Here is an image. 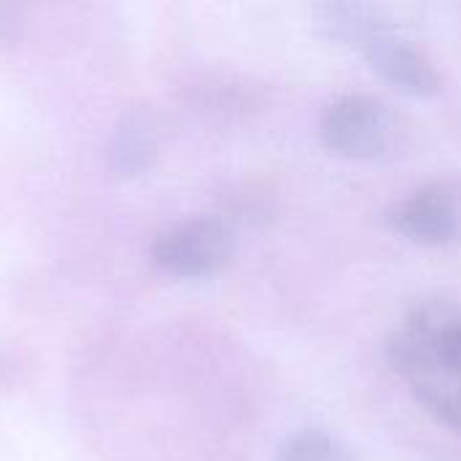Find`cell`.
I'll return each instance as SVG.
<instances>
[{
	"instance_id": "obj_1",
	"label": "cell",
	"mask_w": 461,
	"mask_h": 461,
	"mask_svg": "<svg viewBox=\"0 0 461 461\" xmlns=\"http://www.w3.org/2000/svg\"><path fill=\"white\" fill-rule=\"evenodd\" d=\"M386 362L438 424L461 435V292L408 308L386 338Z\"/></svg>"
},
{
	"instance_id": "obj_2",
	"label": "cell",
	"mask_w": 461,
	"mask_h": 461,
	"mask_svg": "<svg viewBox=\"0 0 461 461\" xmlns=\"http://www.w3.org/2000/svg\"><path fill=\"white\" fill-rule=\"evenodd\" d=\"M316 30L351 51H357L370 70H375L386 84L411 97H432L440 92L443 78L432 57L413 43L408 35L394 30L367 5L327 3L313 8Z\"/></svg>"
},
{
	"instance_id": "obj_3",
	"label": "cell",
	"mask_w": 461,
	"mask_h": 461,
	"mask_svg": "<svg viewBox=\"0 0 461 461\" xmlns=\"http://www.w3.org/2000/svg\"><path fill=\"white\" fill-rule=\"evenodd\" d=\"M319 140L335 157L354 162H386L411 143V122L389 100L346 92L319 119Z\"/></svg>"
},
{
	"instance_id": "obj_4",
	"label": "cell",
	"mask_w": 461,
	"mask_h": 461,
	"mask_svg": "<svg viewBox=\"0 0 461 461\" xmlns=\"http://www.w3.org/2000/svg\"><path fill=\"white\" fill-rule=\"evenodd\" d=\"M386 227L427 249L461 246V176L429 178L389 203Z\"/></svg>"
},
{
	"instance_id": "obj_5",
	"label": "cell",
	"mask_w": 461,
	"mask_h": 461,
	"mask_svg": "<svg viewBox=\"0 0 461 461\" xmlns=\"http://www.w3.org/2000/svg\"><path fill=\"white\" fill-rule=\"evenodd\" d=\"M235 230L219 216H194L157 235L154 262L178 278H205L230 265L235 257Z\"/></svg>"
},
{
	"instance_id": "obj_6",
	"label": "cell",
	"mask_w": 461,
	"mask_h": 461,
	"mask_svg": "<svg viewBox=\"0 0 461 461\" xmlns=\"http://www.w3.org/2000/svg\"><path fill=\"white\" fill-rule=\"evenodd\" d=\"M157 157V130L154 122L146 111L130 108L119 116L111 146H108V159L111 170L122 178L143 173Z\"/></svg>"
},
{
	"instance_id": "obj_7",
	"label": "cell",
	"mask_w": 461,
	"mask_h": 461,
	"mask_svg": "<svg viewBox=\"0 0 461 461\" xmlns=\"http://www.w3.org/2000/svg\"><path fill=\"white\" fill-rule=\"evenodd\" d=\"M276 461H357L354 451L327 429H303L284 440Z\"/></svg>"
},
{
	"instance_id": "obj_8",
	"label": "cell",
	"mask_w": 461,
	"mask_h": 461,
	"mask_svg": "<svg viewBox=\"0 0 461 461\" xmlns=\"http://www.w3.org/2000/svg\"><path fill=\"white\" fill-rule=\"evenodd\" d=\"M24 30V8L16 3H0V46H11Z\"/></svg>"
}]
</instances>
